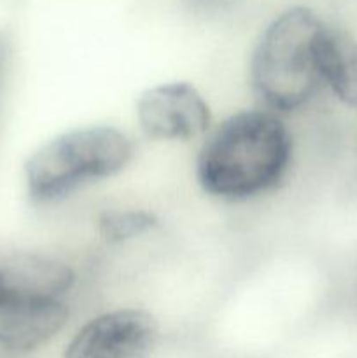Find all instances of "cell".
<instances>
[{"label":"cell","mask_w":357,"mask_h":358,"mask_svg":"<svg viewBox=\"0 0 357 358\" xmlns=\"http://www.w3.org/2000/svg\"><path fill=\"white\" fill-rule=\"evenodd\" d=\"M294 163V136L284 115L245 108L224 117L202 138L196 184L217 201L247 203L284 185Z\"/></svg>","instance_id":"6da1fadb"},{"label":"cell","mask_w":357,"mask_h":358,"mask_svg":"<svg viewBox=\"0 0 357 358\" xmlns=\"http://www.w3.org/2000/svg\"><path fill=\"white\" fill-rule=\"evenodd\" d=\"M79 271L59 255L0 252V350L27 353L69 325Z\"/></svg>","instance_id":"7a4b0ae2"},{"label":"cell","mask_w":357,"mask_h":358,"mask_svg":"<svg viewBox=\"0 0 357 358\" xmlns=\"http://www.w3.org/2000/svg\"><path fill=\"white\" fill-rule=\"evenodd\" d=\"M326 23L304 7L276 16L259 37L248 80L262 108L280 115L303 110L322 90L318 45Z\"/></svg>","instance_id":"3957f363"},{"label":"cell","mask_w":357,"mask_h":358,"mask_svg":"<svg viewBox=\"0 0 357 358\" xmlns=\"http://www.w3.org/2000/svg\"><path fill=\"white\" fill-rule=\"evenodd\" d=\"M133 154V140L118 126L66 129L27 159V192L37 205H56L90 185L118 177L132 163Z\"/></svg>","instance_id":"277c9868"},{"label":"cell","mask_w":357,"mask_h":358,"mask_svg":"<svg viewBox=\"0 0 357 358\" xmlns=\"http://www.w3.org/2000/svg\"><path fill=\"white\" fill-rule=\"evenodd\" d=\"M160 324L149 310L119 306L88 318L72 336L63 358H153Z\"/></svg>","instance_id":"5b68a950"},{"label":"cell","mask_w":357,"mask_h":358,"mask_svg":"<svg viewBox=\"0 0 357 358\" xmlns=\"http://www.w3.org/2000/svg\"><path fill=\"white\" fill-rule=\"evenodd\" d=\"M135 119L142 135L156 142L202 140L214 126L209 101L184 80L147 87L136 98Z\"/></svg>","instance_id":"8992f818"},{"label":"cell","mask_w":357,"mask_h":358,"mask_svg":"<svg viewBox=\"0 0 357 358\" xmlns=\"http://www.w3.org/2000/svg\"><path fill=\"white\" fill-rule=\"evenodd\" d=\"M322 86L343 103L357 107V42L326 24L318 45Z\"/></svg>","instance_id":"52a82bcc"},{"label":"cell","mask_w":357,"mask_h":358,"mask_svg":"<svg viewBox=\"0 0 357 358\" xmlns=\"http://www.w3.org/2000/svg\"><path fill=\"white\" fill-rule=\"evenodd\" d=\"M154 212L139 206L105 208L97 217V233L105 245H125L154 233L160 227Z\"/></svg>","instance_id":"ba28073f"},{"label":"cell","mask_w":357,"mask_h":358,"mask_svg":"<svg viewBox=\"0 0 357 358\" xmlns=\"http://www.w3.org/2000/svg\"><path fill=\"white\" fill-rule=\"evenodd\" d=\"M2 76H4V52L0 49V87H2Z\"/></svg>","instance_id":"9c48e42d"}]
</instances>
